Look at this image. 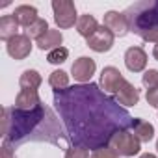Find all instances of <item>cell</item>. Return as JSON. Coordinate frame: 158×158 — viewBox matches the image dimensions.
Listing matches in <instances>:
<instances>
[{
  "label": "cell",
  "instance_id": "obj_1",
  "mask_svg": "<svg viewBox=\"0 0 158 158\" xmlns=\"http://www.w3.org/2000/svg\"><path fill=\"white\" fill-rule=\"evenodd\" d=\"M54 104L76 147L101 149L110 139L132 127V117L119 102L106 97L97 84L54 89Z\"/></svg>",
  "mask_w": 158,
  "mask_h": 158
},
{
  "label": "cell",
  "instance_id": "obj_2",
  "mask_svg": "<svg viewBox=\"0 0 158 158\" xmlns=\"http://www.w3.org/2000/svg\"><path fill=\"white\" fill-rule=\"evenodd\" d=\"M47 110L43 106L35 110H19V108H4L2 110V138L8 143H19L43 121Z\"/></svg>",
  "mask_w": 158,
  "mask_h": 158
},
{
  "label": "cell",
  "instance_id": "obj_3",
  "mask_svg": "<svg viewBox=\"0 0 158 158\" xmlns=\"http://www.w3.org/2000/svg\"><path fill=\"white\" fill-rule=\"evenodd\" d=\"M130 32L141 35L149 30L158 28V2H139L125 11Z\"/></svg>",
  "mask_w": 158,
  "mask_h": 158
},
{
  "label": "cell",
  "instance_id": "obj_4",
  "mask_svg": "<svg viewBox=\"0 0 158 158\" xmlns=\"http://www.w3.org/2000/svg\"><path fill=\"white\" fill-rule=\"evenodd\" d=\"M139 139L132 134V132H128V130H121V132H117L112 139H110V143H108V147L117 154V156H134V154H138L139 152Z\"/></svg>",
  "mask_w": 158,
  "mask_h": 158
},
{
  "label": "cell",
  "instance_id": "obj_5",
  "mask_svg": "<svg viewBox=\"0 0 158 158\" xmlns=\"http://www.w3.org/2000/svg\"><path fill=\"white\" fill-rule=\"evenodd\" d=\"M54 10V21L60 28H71L76 21V8L71 0H54L52 2Z\"/></svg>",
  "mask_w": 158,
  "mask_h": 158
},
{
  "label": "cell",
  "instance_id": "obj_6",
  "mask_svg": "<svg viewBox=\"0 0 158 158\" xmlns=\"http://www.w3.org/2000/svg\"><path fill=\"white\" fill-rule=\"evenodd\" d=\"M125 82L127 80L123 78V74L117 67L110 65V67H104L102 73H101V86L106 93H117Z\"/></svg>",
  "mask_w": 158,
  "mask_h": 158
},
{
  "label": "cell",
  "instance_id": "obj_7",
  "mask_svg": "<svg viewBox=\"0 0 158 158\" xmlns=\"http://www.w3.org/2000/svg\"><path fill=\"white\" fill-rule=\"evenodd\" d=\"M114 39H115V35L102 24L91 37H88V47L95 52H108L114 47Z\"/></svg>",
  "mask_w": 158,
  "mask_h": 158
},
{
  "label": "cell",
  "instance_id": "obj_8",
  "mask_svg": "<svg viewBox=\"0 0 158 158\" xmlns=\"http://www.w3.org/2000/svg\"><path fill=\"white\" fill-rule=\"evenodd\" d=\"M95 69H97L95 61H93L91 58H88V56H82V58L74 60V63H73V67H71V73H73V76H74V80L86 84V82L91 80V76L95 74Z\"/></svg>",
  "mask_w": 158,
  "mask_h": 158
},
{
  "label": "cell",
  "instance_id": "obj_9",
  "mask_svg": "<svg viewBox=\"0 0 158 158\" xmlns=\"http://www.w3.org/2000/svg\"><path fill=\"white\" fill-rule=\"evenodd\" d=\"M6 48H8V54H10L11 58H15V60H24V58L32 52V39H30L26 34H19V35H15L13 39L8 41Z\"/></svg>",
  "mask_w": 158,
  "mask_h": 158
},
{
  "label": "cell",
  "instance_id": "obj_10",
  "mask_svg": "<svg viewBox=\"0 0 158 158\" xmlns=\"http://www.w3.org/2000/svg\"><path fill=\"white\" fill-rule=\"evenodd\" d=\"M104 26L114 35H119V37H123L130 32V26H128L125 13H119V11H106L104 13Z\"/></svg>",
  "mask_w": 158,
  "mask_h": 158
},
{
  "label": "cell",
  "instance_id": "obj_11",
  "mask_svg": "<svg viewBox=\"0 0 158 158\" xmlns=\"http://www.w3.org/2000/svg\"><path fill=\"white\" fill-rule=\"evenodd\" d=\"M125 65L132 73H139L147 65V54L141 47H128L125 52Z\"/></svg>",
  "mask_w": 158,
  "mask_h": 158
},
{
  "label": "cell",
  "instance_id": "obj_12",
  "mask_svg": "<svg viewBox=\"0 0 158 158\" xmlns=\"http://www.w3.org/2000/svg\"><path fill=\"white\" fill-rule=\"evenodd\" d=\"M115 101L123 106H136L138 101H139V89L130 84V82H125L121 86V89L115 93Z\"/></svg>",
  "mask_w": 158,
  "mask_h": 158
},
{
  "label": "cell",
  "instance_id": "obj_13",
  "mask_svg": "<svg viewBox=\"0 0 158 158\" xmlns=\"http://www.w3.org/2000/svg\"><path fill=\"white\" fill-rule=\"evenodd\" d=\"M39 106H41V101H39L37 91H32V89H21L19 91V95L15 99V108L30 112V110L39 108Z\"/></svg>",
  "mask_w": 158,
  "mask_h": 158
},
{
  "label": "cell",
  "instance_id": "obj_14",
  "mask_svg": "<svg viewBox=\"0 0 158 158\" xmlns=\"http://www.w3.org/2000/svg\"><path fill=\"white\" fill-rule=\"evenodd\" d=\"M19 23L13 15H4L2 19H0V39L2 41H10L13 39L15 35H19Z\"/></svg>",
  "mask_w": 158,
  "mask_h": 158
},
{
  "label": "cell",
  "instance_id": "obj_15",
  "mask_svg": "<svg viewBox=\"0 0 158 158\" xmlns=\"http://www.w3.org/2000/svg\"><path fill=\"white\" fill-rule=\"evenodd\" d=\"M13 17L17 19V23L21 24V26H24V28H28V26H32L39 17H37V10L34 8V6H17L15 8V11H13Z\"/></svg>",
  "mask_w": 158,
  "mask_h": 158
},
{
  "label": "cell",
  "instance_id": "obj_16",
  "mask_svg": "<svg viewBox=\"0 0 158 158\" xmlns=\"http://www.w3.org/2000/svg\"><path fill=\"white\" fill-rule=\"evenodd\" d=\"M61 41H63V35H61V32L60 30H54V28H50L45 35H41L39 39H37V47L41 48V50H54V48H58V47H61Z\"/></svg>",
  "mask_w": 158,
  "mask_h": 158
},
{
  "label": "cell",
  "instance_id": "obj_17",
  "mask_svg": "<svg viewBox=\"0 0 158 158\" xmlns=\"http://www.w3.org/2000/svg\"><path fill=\"white\" fill-rule=\"evenodd\" d=\"M130 128L134 130L132 134H134L139 141H143V143L151 141L152 136H154V127H152L149 121H143V119H134Z\"/></svg>",
  "mask_w": 158,
  "mask_h": 158
},
{
  "label": "cell",
  "instance_id": "obj_18",
  "mask_svg": "<svg viewBox=\"0 0 158 158\" xmlns=\"http://www.w3.org/2000/svg\"><path fill=\"white\" fill-rule=\"evenodd\" d=\"M99 30V24H97V19L93 17V15H89V13H86V15H82L80 19H78V23H76V32L80 34L82 37H91L95 32Z\"/></svg>",
  "mask_w": 158,
  "mask_h": 158
},
{
  "label": "cell",
  "instance_id": "obj_19",
  "mask_svg": "<svg viewBox=\"0 0 158 158\" xmlns=\"http://www.w3.org/2000/svg\"><path fill=\"white\" fill-rule=\"evenodd\" d=\"M19 84H21V89L37 91V88L41 86V74L37 71H34V69H26L19 78Z\"/></svg>",
  "mask_w": 158,
  "mask_h": 158
},
{
  "label": "cell",
  "instance_id": "obj_20",
  "mask_svg": "<svg viewBox=\"0 0 158 158\" xmlns=\"http://www.w3.org/2000/svg\"><path fill=\"white\" fill-rule=\"evenodd\" d=\"M48 84L54 88V89H65L69 86V74L61 69L58 71H52L50 76H48Z\"/></svg>",
  "mask_w": 158,
  "mask_h": 158
},
{
  "label": "cell",
  "instance_id": "obj_21",
  "mask_svg": "<svg viewBox=\"0 0 158 158\" xmlns=\"http://www.w3.org/2000/svg\"><path fill=\"white\" fill-rule=\"evenodd\" d=\"M48 30H50V28H48V23H47L45 19H41V17H39L32 26H28V28H26V35H28L30 39H32V37H34V39H39V37H41V35H45Z\"/></svg>",
  "mask_w": 158,
  "mask_h": 158
},
{
  "label": "cell",
  "instance_id": "obj_22",
  "mask_svg": "<svg viewBox=\"0 0 158 158\" xmlns=\"http://www.w3.org/2000/svg\"><path fill=\"white\" fill-rule=\"evenodd\" d=\"M67 56H69V50L65 47H58L47 54V60H48V63H63L67 60Z\"/></svg>",
  "mask_w": 158,
  "mask_h": 158
},
{
  "label": "cell",
  "instance_id": "obj_23",
  "mask_svg": "<svg viewBox=\"0 0 158 158\" xmlns=\"http://www.w3.org/2000/svg\"><path fill=\"white\" fill-rule=\"evenodd\" d=\"M141 82H143L145 88H149V89H156V88H158V71H156V69H149V71H145V74L141 76Z\"/></svg>",
  "mask_w": 158,
  "mask_h": 158
},
{
  "label": "cell",
  "instance_id": "obj_24",
  "mask_svg": "<svg viewBox=\"0 0 158 158\" xmlns=\"http://www.w3.org/2000/svg\"><path fill=\"white\" fill-rule=\"evenodd\" d=\"M65 158H91L88 149L84 147H69L65 151Z\"/></svg>",
  "mask_w": 158,
  "mask_h": 158
},
{
  "label": "cell",
  "instance_id": "obj_25",
  "mask_svg": "<svg viewBox=\"0 0 158 158\" xmlns=\"http://www.w3.org/2000/svg\"><path fill=\"white\" fill-rule=\"evenodd\" d=\"M91 158H119L110 147H101V149H95L91 152Z\"/></svg>",
  "mask_w": 158,
  "mask_h": 158
},
{
  "label": "cell",
  "instance_id": "obj_26",
  "mask_svg": "<svg viewBox=\"0 0 158 158\" xmlns=\"http://www.w3.org/2000/svg\"><path fill=\"white\" fill-rule=\"evenodd\" d=\"M145 99H147V104H151L152 108H158V88L156 89H147Z\"/></svg>",
  "mask_w": 158,
  "mask_h": 158
},
{
  "label": "cell",
  "instance_id": "obj_27",
  "mask_svg": "<svg viewBox=\"0 0 158 158\" xmlns=\"http://www.w3.org/2000/svg\"><path fill=\"white\" fill-rule=\"evenodd\" d=\"M0 158H15V151L11 149V143L2 141V149H0Z\"/></svg>",
  "mask_w": 158,
  "mask_h": 158
},
{
  "label": "cell",
  "instance_id": "obj_28",
  "mask_svg": "<svg viewBox=\"0 0 158 158\" xmlns=\"http://www.w3.org/2000/svg\"><path fill=\"white\" fill-rule=\"evenodd\" d=\"M139 37H141L143 41H151V43H156V45H158V28H154V30H149V32L141 34Z\"/></svg>",
  "mask_w": 158,
  "mask_h": 158
},
{
  "label": "cell",
  "instance_id": "obj_29",
  "mask_svg": "<svg viewBox=\"0 0 158 158\" xmlns=\"http://www.w3.org/2000/svg\"><path fill=\"white\" fill-rule=\"evenodd\" d=\"M139 158H156V154H151V152H145V154H141Z\"/></svg>",
  "mask_w": 158,
  "mask_h": 158
},
{
  "label": "cell",
  "instance_id": "obj_30",
  "mask_svg": "<svg viewBox=\"0 0 158 158\" xmlns=\"http://www.w3.org/2000/svg\"><path fill=\"white\" fill-rule=\"evenodd\" d=\"M152 56L158 60V45H154V48H152Z\"/></svg>",
  "mask_w": 158,
  "mask_h": 158
},
{
  "label": "cell",
  "instance_id": "obj_31",
  "mask_svg": "<svg viewBox=\"0 0 158 158\" xmlns=\"http://www.w3.org/2000/svg\"><path fill=\"white\" fill-rule=\"evenodd\" d=\"M156 149H158V141H156Z\"/></svg>",
  "mask_w": 158,
  "mask_h": 158
}]
</instances>
